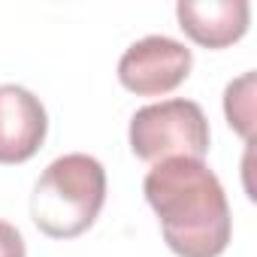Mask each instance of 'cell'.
<instances>
[{"mask_svg": "<svg viewBox=\"0 0 257 257\" xmlns=\"http://www.w3.org/2000/svg\"><path fill=\"white\" fill-rule=\"evenodd\" d=\"M170 251L179 257H218L230 245V206L218 176L191 158H170L143 182Z\"/></svg>", "mask_w": 257, "mask_h": 257, "instance_id": "obj_1", "label": "cell"}, {"mask_svg": "<svg viewBox=\"0 0 257 257\" xmlns=\"http://www.w3.org/2000/svg\"><path fill=\"white\" fill-rule=\"evenodd\" d=\"M106 203V170L91 155H64L52 161L34 185L31 218L52 239L85 233Z\"/></svg>", "mask_w": 257, "mask_h": 257, "instance_id": "obj_2", "label": "cell"}, {"mask_svg": "<svg viewBox=\"0 0 257 257\" xmlns=\"http://www.w3.org/2000/svg\"><path fill=\"white\" fill-rule=\"evenodd\" d=\"M131 149L140 161L161 164L170 158L203 161L209 152V121L194 100H161L131 118Z\"/></svg>", "mask_w": 257, "mask_h": 257, "instance_id": "obj_3", "label": "cell"}, {"mask_svg": "<svg viewBox=\"0 0 257 257\" xmlns=\"http://www.w3.org/2000/svg\"><path fill=\"white\" fill-rule=\"evenodd\" d=\"M191 49L179 40L152 34L134 43L118 61V79L127 91L140 97H161L179 88L191 73Z\"/></svg>", "mask_w": 257, "mask_h": 257, "instance_id": "obj_4", "label": "cell"}, {"mask_svg": "<svg viewBox=\"0 0 257 257\" xmlns=\"http://www.w3.org/2000/svg\"><path fill=\"white\" fill-rule=\"evenodd\" d=\"M49 131V118L28 88L0 85V164L31 161Z\"/></svg>", "mask_w": 257, "mask_h": 257, "instance_id": "obj_5", "label": "cell"}, {"mask_svg": "<svg viewBox=\"0 0 257 257\" xmlns=\"http://www.w3.org/2000/svg\"><path fill=\"white\" fill-rule=\"evenodd\" d=\"M179 28L206 49H224L245 37L251 7L245 0H182L176 7Z\"/></svg>", "mask_w": 257, "mask_h": 257, "instance_id": "obj_6", "label": "cell"}, {"mask_svg": "<svg viewBox=\"0 0 257 257\" xmlns=\"http://www.w3.org/2000/svg\"><path fill=\"white\" fill-rule=\"evenodd\" d=\"M224 112L227 121L236 127V131L251 140V118H254V73H245L242 79L227 85L224 94Z\"/></svg>", "mask_w": 257, "mask_h": 257, "instance_id": "obj_7", "label": "cell"}, {"mask_svg": "<svg viewBox=\"0 0 257 257\" xmlns=\"http://www.w3.org/2000/svg\"><path fill=\"white\" fill-rule=\"evenodd\" d=\"M0 257H25V239L7 221H0Z\"/></svg>", "mask_w": 257, "mask_h": 257, "instance_id": "obj_8", "label": "cell"}]
</instances>
